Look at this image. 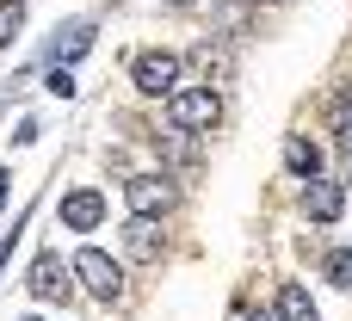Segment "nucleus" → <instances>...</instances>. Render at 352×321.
Instances as JSON below:
<instances>
[{"label":"nucleus","mask_w":352,"mask_h":321,"mask_svg":"<svg viewBox=\"0 0 352 321\" xmlns=\"http://www.w3.org/2000/svg\"><path fill=\"white\" fill-rule=\"evenodd\" d=\"M167 118H173V130L198 136V130H217L223 99H217V87H173L167 93Z\"/></svg>","instance_id":"f257e3e1"},{"label":"nucleus","mask_w":352,"mask_h":321,"mask_svg":"<svg viewBox=\"0 0 352 321\" xmlns=\"http://www.w3.org/2000/svg\"><path fill=\"white\" fill-rule=\"evenodd\" d=\"M68 272H74L93 297H105V303H118V297H124V266H118L111 254H99V247H80Z\"/></svg>","instance_id":"f03ea898"},{"label":"nucleus","mask_w":352,"mask_h":321,"mask_svg":"<svg viewBox=\"0 0 352 321\" xmlns=\"http://www.w3.org/2000/svg\"><path fill=\"white\" fill-rule=\"evenodd\" d=\"M179 68H186V62H179L173 49H142V56L130 62V80H136L142 93H155V99H161V93H173V87H179Z\"/></svg>","instance_id":"7ed1b4c3"},{"label":"nucleus","mask_w":352,"mask_h":321,"mask_svg":"<svg viewBox=\"0 0 352 321\" xmlns=\"http://www.w3.org/2000/svg\"><path fill=\"white\" fill-rule=\"evenodd\" d=\"M124 204H130L136 217H167V210H173V186H167L161 173H130V179H124Z\"/></svg>","instance_id":"20e7f679"},{"label":"nucleus","mask_w":352,"mask_h":321,"mask_svg":"<svg viewBox=\"0 0 352 321\" xmlns=\"http://www.w3.org/2000/svg\"><path fill=\"white\" fill-rule=\"evenodd\" d=\"M68 278H74V272L62 266V254H37V260H31V278H25V285H31V297H37V303H62V297L74 291Z\"/></svg>","instance_id":"39448f33"},{"label":"nucleus","mask_w":352,"mask_h":321,"mask_svg":"<svg viewBox=\"0 0 352 321\" xmlns=\"http://www.w3.org/2000/svg\"><path fill=\"white\" fill-rule=\"evenodd\" d=\"M303 210H309V223H340V210H346V186L340 179H303Z\"/></svg>","instance_id":"423d86ee"},{"label":"nucleus","mask_w":352,"mask_h":321,"mask_svg":"<svg viewBox=\"0 0 352 321\" xmlns=\"http://www.w3.org/2000/svg\"><path fill=\"white\" fill-rule=\"evenodd\" d=\"M124 247H130V260H161V223L155 217H130L124 223Z\"/></svg>","instance_id":"0eeeda50"},{"label":"nucleus","mask_w":352,"mask_h":321,"mask_svg":"<svg viewBox=\"0 0 352 321\" xmlns=\"http://www.w3.org/2000/svg\"><path fill=\"white\" fill-rule=\"evenodd\" d=\"M62 223L68 229H99L105 223V198L99 192H68L62 198Z\"/></svg>","instance_id":"6e6552de"},{"label":"nucleus","mask_w":352,"mask_h":321,"mask_svg":"<svg viewBox=\"0 0 352 321\" xmlns=\"http://www.w3.org/2000/svg\"><path fill=\"white\" fill-rule=\"evenodd\" d=\"M272 309H278V316H272V321H322V309L309 303V291H303V285H285Z\"/></svg>","instance_id":"1a4fd4ad"},{"label":"nucleus","mask_w":352,"mask_h":321,"mask_svg":"<svg viewBox=\"0 0 352 321\" xmlns=\"http://www.w3.org/2000/svg\"><path fill=\"white\" fill-rule=\"evenodd\" d=\"M285 167H291L297 179H316V173H322V148H316L309 136H291V142H285Z\"/></svg>","instance_id":"9d476101"},{"label":"nucleus","mask_w":352,"mask_h":321,"mask_svg":"<svg viewBox=\"0 0 352 321\" xmlns=\"http://www.w3.org/2000/svg\"><path fill=\"white\" fill-rule=\"evenodd\" d=\"M80 49H93V25H87V19H74V25H62V37L50 43V56H56V62H74Z\"/></svg>","instance_id":"9b49d317"},{"label":"nucleus","mask_w":352,"mask_h":321,"mask_svg":"<svg viewBox=\"0 0 352 321\" xmlns=\"http://www.w3.org/2000/svg\"><path fill=\"white\" fill-rule=\"evenodd\" d=\"M322 272H328V278H334L340 291H352V247H334V254L322 260Z\"/></svg>","instance_id":"f8f14e48"},{"label":"nucleus","mask_w":352,"mask_h":321,"mask_svg":"<svg viewBox=\"0 0 352 321\" xmlns=\"http://www.w3.org/2000/svg\"><path fill=\"white\" fill-rule=\"evenodd\" d=\"M19 25H25V12H19V0H0V49L19 37Z\"/></svg>","instance_id":"ddd939ff"},{"label":"nucleus","mask_w":352,"mask_h":321,"mask_svg":"<svg viewBox=\"0 0 352 321\" xmlns=\"http://www.w3.org/2000/svg\"><path fill=\"white\" fill-rule=\"evenodd\" d=\"M198 68H204V74H217V80H223V74H229V56H223V49H210V43H204V49H198Z\"/></svg>","instance_id":"4468645a"},{"label":"nucleus","mask_w":352,"mask_h":321,"mask_svg":"<svg viewBox=\"0 0 352 321\" xmlns=\"http://www.w3.org/2000/svg\"><path fill=\"white\" fill-rule=\"evenodd\" d=\"M50 93H56V99H68V93H74V74H68V62H56V68H50Z\"/></svg>","instance_id":"2eb2a0df"},{"label":"nucleus","mask_w":352,"mask_h":321,"mask_svg":"<svg viewBox=\"0 0 352 321\" xmlns=\"http://www.w3.org/2000/svg\"><path fill=\"white\" fill-rule=\"evenodd\" d=\"M352 124V87H340V99H334V130H346Z\"/></svg>","instance_id":"dca6fc26"},{"label":"nucleus","mask_w":352,"mask_h":321,"mask_svg":"<svg viewBox=\"0 0 352 321\" xmlns=\"http://www.w3.org/2000/svg\"><path fill=\"white\" fill-rule=\"evenodd\" d=\"M340 148H346V155H352V124H346V130H340Z\"/></svg>","instance_id":"f3484780"},{"label":"nucleus","mask_w":352,"mask_h":321,"mask_svg":"<svg viewBox=\"0 0 352 321\" xmlns=\"http://www.w3.org/2000/svg\"><path fill=\"white\" fill-rule=\"evenodd\" d=\"M25 321H43V316H25Z\"/></svg>","instance_id":"a211bd4d"},{"label":"nucleus","mask_w":352,"mask_h":321,"mask_svg":"<svg viewBox=\"0 0 352 321\" xmlns=\"http://www.w3.org/2000/svg\"><path fill=\"white\" fill-rule=\"evenodd\" d=\"M254 321H272V316H254Z\"/></svg>","instance_id":"6ab92c4d"},{"label":"nucleus","mask_w":352,"mask_h":321,"mask_svg":"<svg viewBox=\"0 0 352 321\" xmlns=\"http://www.w3.org/2000/svg\"><path fill=\"white\" fill-rule=\"evenodd\" d=\"M179 6H186V0H179Z\"/></svg>","instance_id":"aec40b11"}]
</instances>
